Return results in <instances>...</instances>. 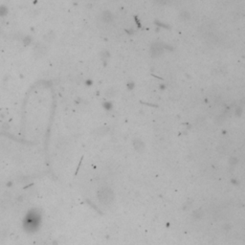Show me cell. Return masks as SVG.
Returning a JSON list of instances; mask_svg holds the SVG:
<instances>
[{
  "label": "cell",
  "mask_w": 245,
  "mask_h": 245,
  "mask_svg": "<svg viewBox=\"0 0 245 245\" xmlns=\"http://www.w3.org/2000/svg\"><path fill=\"white\" fill-rule=\"evenodd\" d=\"M102 18L105 19V21H110V20H111V18H112V16H111V15H110V13H108V12H105V13H103V15H102Z\"/></svg>",
  "instance_id": "cell-1"
},
{
  "label": "cell",
  "mask_w": 245,
  "mask_h": 245,
  "mask_svg": "<svg viewBox=\"0 0 245 245\" xmlns=\"http://www.w3.org/2000/svg\"><path fill=\"white\" fill-rule=\"evenodd\" d=\"M155 1H157L158 3H160V4H167L171 1V0H155Z\"/></svg>",
  "instance_id": "cell-2"
}]
</instances>
